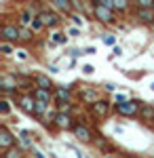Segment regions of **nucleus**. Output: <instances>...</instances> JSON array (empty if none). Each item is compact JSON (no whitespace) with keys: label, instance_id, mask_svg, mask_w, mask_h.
<instances>
[{"label":"nucleus","instance_id":"423d86ee","mask_svg":"<svg viewBox=\"0 0 154 158\" xmlns=\"http://www.w3.org/2000/svg\"><path fill=\"white\" fill-rule=\"evenodd\" d=\"M108 108H110V106H108V101H104V99H97V101H93V106H91L95 116H106Z\"/></svg>","mask_w":154,"mask_h":158},{"label":"nucleus","instance_id":"412c9836","mask_svg":"<svg viewBox=\"0 0 154 158\" xmlns=\"http://www.w3.org/2000/svg\"><path fill=\"white\" fill-rule=\"evenodd\" d=\"M139 112H142V116L146 118V120H150V118H154V112H152V108H148V106H146V108H142Z\"/></svg>","mask_w":154,"mask_h":158},{"label":"nucleus","instance_id":"9b49d317","mask_svg":"<svg viewBox=\"0 0 154 158\" xmlns=\"http://www.w3.org/2000/svg\"><path fill=\"white\" fill-rule=\"evenodd\" d=\"M55 124H57L59 129H68V127H72L70 114H66V112H59V114H57V118H55Z\"/></svg>","mask_w":154,"mask_h":158},{"label":"nucleus","instance_id":"c85d7f7f","mask_svg":"<svg viewBox=\"0 0 154 158\" xmlns=\"http://www.w3.org/2000/svg\"><path fill=\"white\" fill-rule=\"evenodd\" d=\"M84 74H93V65H91V63H84Z\"/></svg>","mask_w":154,"mask_h":158},{"label":"nucleus","instance_id":"4468645a","mask_svg":"<svg viewBox=\"0 0 154 158\" xmlns=\"http://www.w3.org/2000/svg\"><path fill=\"white\" fill-rule=\"evenodd\" d=\"M59 11H63V13H70L72 11V0H51Z\"/></svg>","mask_w":154,"mask_h":158},{"label":"nucleus","instance_id":"f704fd0d","mask_svg":"<svg viewBox=\"0 0 154 158\" xmlns=\"http://www.w3.org/2000/svg\"><path fill=\"white\" fill-rule=\"evenodd\" d=\"M19 2H30V0H19Z\"/></svg>","mask_w":154,"mask_h":158},{"label":"nucleus","instance_id":"c9c22d12","mask_svg":"<svg viewBox=\"0 0 154 158\" xmlns=\"http://www.w3.org/2000/svg\"><path fill=\"white\" fill-rule=\"evenodd\" d=\"M152 89H154V85H152Z\"/></svg>","mask_w":154,"mask_h":158},{"label":"nucleus","instance_id":"20e7f679","mask_svg":"<svg viewBox=\"0 0 154 158\" xmlns=\"http://www.w3.org/2000/svg\"><path fill=\"white\" fill-rule=\"evenodd\" d=\"M0 148H2V150L13 148V135L9 133V129H6V127H2V129H0Z\"/></svg>","mask_w":154,"mask_h":158},{"label":"nucleus","instance_id":"a878e982","mask_svg":"<svg viewBox=\"0 0 154 158\" xmlns=\"http://www.w3.org/2000/svg\"><path fill=\"white\" fill-rule=\"evenodd\" d=\"M0 110H2V116H9V112H11V106H9V101H2Z\"/></svg>","mask_w":154,"mask_h":158},{"label":"nucleus","instance_id":"aec40b11","mask_svg":"<svg viewBox=\"0 0 154 158\" xmlns=\"http://www.w3.org/2000/svg\"><path fill=\"white\" fill-rule=\"evenodd\" d=\"M51 42H55V44H63V42H66V36L59 34V32H55V34H51Z\"/></svg>","mask_w":154,"mask_h":158},{"label":"nucleus","instance_id":"b1692460","mask_svg":"<svg viewBox=\"0 0 154 158\" xmlns=\"http://www.w3.org/2000/svg\"><path fill=\"white\" fill-rule=\"evenodd\" d=\"M0 51H2V53H4V55H11V53H13L11 44H9V42H6V40H4V42H2V44H0Z\"/></svg>","mask_w":154,"mask_h":158},{"label":"nucleus","instance_id":"a211bd4d","mask_svg":"<svg viewBox=\"0 0 154 158\" xmlns=\"http://www.w3.org/2000/svg\"><path fill=\"white\" fill-rule=\"evenodd\" d=\"M4 158H21V150L19 148H9V150H4Z\"/></svg>","mask_w":154,"mask_h":158},{"label":"nucleus","instance_id":"2eb2a0df","mask_svg":"<svg viewBox=\"0 0 154 158\" xmlns=\"http://www.w3.org/2000/svg\"><path fill=\"white\" fill-rule=\"evenodd\" d=\"M137 15L143 21H154V9H137Z\"/></svg>","mask_w":154,"mask_h":158},{"label":"nucleus","instance_id":"4be33fe9","mask_svg":"<svg viewBox=\"0 0 154 158\" xmlns=\"http://www.w3.org/2000/svg\"><path fill=\"white\" fill-rule=\"evenodd\" d=\"M129 6V0H114V9H118V11H125Z\"/></svg>","mask_w":154,"mask_h":158},{"label":"nucleus","instance_id":"c756f323","mask_svg":"<svg viewBox=\"0 0 154 158\" xmlns=\"http://www.w3.org/2000/svg\"><path fill=\"white\" fill-rule=\"evenodd\" d=\"M112 55H122V49H120V47H114V49H112Z\"/></svg>","mask_w":154,"mask_h":158},{"label":"nucleus","instance_id":"f8f14e48","mask_svg":"<svg viewBox=\"0 0 154 158\" xmlns=\"http://www.w3.org/2000/svg\"><path fill=\"white\" fill-rule=\"evenodd\" d=\"M34 17H38V15H34V13H30V11L21 13V15H19V25H21V27H32Z\"/></svg>","mask_w":154,"mask_h":158},{"label":"nucleus","instance_id":"72a5a7b5","mask_svg":"<svg viewBox=\"0 0 154 158\" xmlns=\"http://www.w3.org/2000/svg\"><path fill=\"white\" fill-rule=\"evenodd\" d=\"M34 156H36V158H45L42 154H40V152H36V150H34Z\"/></svg>","mask_w":154,"mask_h":158},{"label":"nucleus","instance_id":"473e14b6","mask_svg":"<svg viewBox=\"0 0 154 158\" xmlns=\"http://www.w3.org/2000/svg\"><path fill=\"white\" fill-rule=\"evenodd\" d=\"M114 42V36H106V44H112Z\"/></svg>","mask_w":154,"mask_h":158},{"label":"nucleus","instance_id":"9d476101","mask_svg":"<svg viewBox=\"0 0 154 158\" xmlns=\"http://www.w3.org/2000/svg\"><path fill=\"white\" fill-rule=\"evenodd\" d=\"M53 95H55V93H51V89H40V86H38V89L34 91V99H38V101H47V103L51 101Z\"/></svg>","mask_w":154,"mask_h":158},{"label":"nucleus","instance_id":"f3484780","mask_svg":"<svg viewBox=\"0 0 154 158\" xmlns=\"http://www.w3.org/2000/svg\"><path fill=\"white\" fill-rule=\"evenodd\" d=\"M45 27H47V25H45V21H42L40 15H38V17H34V21H32V27H30V30H32V32H40V30H45Z\"/></svg>","mask_w":154,"mask_h":158},{"label":"nucleus","instance_id":"5701e85b","mask_svg":"<svg viewBox=\"0 0 154 158\" xmlns=\"http://www.w3.org/2000/svg\"><path fill=\"white\" fill-rule=\"evenodd\" d=\"M21 40H32V30L30 27H21Z\"/></svg>","mask_w":154,"mask_h":158},{"label":"nucleus","instance_id":"f257e3e1","mask_svg":"<svg viewBox=\"0 0 154 158\" xmlns=\"http://www.w3.org/2000/svg\"><path fill=\"white\" fill-rule=\"evenodd\" d=\"M2 36L6 42H17V40H21V27H17V25H4L2 27Z\"/></svg>","mask_w":154,"mask_h":158},{"label":"nucleus","instance_id":"cd10ccee","mask_svg":"<svg viewBox=\"0 0 154 158\" xmlns=\"http://www.w3.org/2000/svg\"><path fill=\"white\" fill-rule=\"evenodd\" d=\"M84 97H87V99H93V101H97V99H95V93H93V91H84V93H83V99Z\"/></svg>","mask_w":154,"mask_h":158},{"label":"nucleus","instance_id":"1a4fd4ad","mask_svg":"<svg viewBox=\"0 0 154 158\" xmlns=\"http://www.w3.org/2000/svg\"><path fill=\"white\" fill-rule=\"evenodd\" d=\"M19 106H21L28 114H36V99H32V97H21V99H19Z\"/></svg>","mask_w":154,"mask_h":158},{"label":"nucleus","instance_id":"bb28decb","mask_svg":"<svg viewBox=\"0 0 154 158\" xmlns=\"http://www.w3.org/2000/svg\"><path fill=\"white\" fill-rule=\"evenodd\" d=\"M114 99H116V106H120V103H125V101H129V99L125 97V95H118V93H116V97H114Z\"/></svg>","mask_w":154,"mask_h":158},{"label":"nucleus","instance_id":"7ed1b4c3","mask_svg":"<svg viewBox=\"0 0 154 158\" xmlns=\"http://www.w3.org/2000/svg\"><path fill=\"white\" fill-rule=\"evenodd\" d=\"M95 17L104 23H110L112 21V9H108L104 4H95Z\"/></svg>","mask_w":154,"mask_h":158},{"label":"nucleus","instance_id":"f03ea898","mask_svg":"<svg viewBox=\"0 0 154 158\" xmlns=\"http://www.w3.org/2000/svg\"><path fill=\"white\" fill-rule=\"evenodd\" d=\"M118 108V114H122V116H135L137 112H139V106L135 103V101H125V103H120V106H116Z\"/></svg>","mask_w":154,"mask_h":158},{"label":"nucleus","instance_id":"6ab92c4d","mask_svg":"<svg viewBox=\"0 0 154 158\" xmlns=\"http://www.w3.org/2000/svg\"><path fill=\"white\" fill-rule=\"evenodd\" d=\"M139 9H154V0H135Z\"/></svg>","mask_w":154,"mask_h":158},{"label":"nucleus","instance_id":"dca6fc26","mask_svg":"<svg viewBox=\"0 0 154 158\" xmlns=\"http://www.w3.org/2000/svg\"><path fill=\"white\" fill-rule=\"evenodd\" d=\"M36 82H38V86H40V89H53V82H51V78L42 76V74H38V76H36Z\"/></svg>","mask_w":154,"mask_h":158},{"label":"nucleus","instance_id":"6e6552de","mask_svg":"<svg viewBox=\"0 0 154 158\" xmlns=\"http://www.w3.org/2000/svg\"><path fill=\"white\" fill-rule=\"evenodd\" d=\"M53 93H55V99H57V103H59V106L70 101V93H68V89H66V86H57Z\"/></svg>","mask_w":154,"mask_h":158},{"label":"nucleus","instance_id":"2f4dec72","mask_svg":"<svg viewBox=\"0 0 154 158\" xmlns=\"http://www.w3.org/2000/svg\"><path fill=\"white\" fill-rule=\"evenodd\" d=\"M68 34H70V36H78V30H76V27H72V30L68 32Z\"/></svg>","mask_w":154,"mask_h":158},{"label":"nucleus","instance_id":"0eeeda50","mask_svg":"<svg viewBox=\"0 0 154 158\" xmlns=\"http://www.w3.org/2000/svg\"><path fill=\"white\" fill-rule=\"evenodd\" d=\"M0 85H2V91H4V93H11L13 89H17V78H13V76H2V82H0Z\"/></svg>","mask_w":154,"mask_h":158},{"label":"nucleus","instance_id":"393cba45","mask_svg":"<svg viewBox=\"0 0 154 158\" xmlns=\"http://www.w3.org/2000/svg\"><path fill=\"white\" fill-rule=\"evenodd\" d=\"M19 139L24 141V146H30V133H28V131H21V133H19Z\"/></svg>","mask_w":154,"mask_h":158},{"label":"nucleus","instance_id":"ddd939ff","mask_svg":"<svg viewBox=\"0 0 154 158\" xmlns=\"http://www.w3.org/2000/svg\"><path fill=\"white\" fill-rule=\"evenodd\" d=\"M74 135L80 139V141H91V131L87 127H74Z\"/></svg>","mask_w":154,"mask_h":158},{"label":"nucleus","instance_id":"7c9ffc66","mask_svg":"<svg viewBox=\"0 0 154 158\" xmlns=\"http://www.w3.org/2000/svg\"><path fill=\"white\" fill-rule=\"evenodd\" d=\"M72 19H74V23H76V25H80V23H83V19H80L78 15H72Z\"/></svg>","mask_w":154,"mask_h":158},{"label":"nucleus","instance_id":"39448f33","mask_svg":"<svg viewBox=\"0 0 154 158\" xmlns=\"http://www.w3.org/2000/svg\"><path fill=\"white\" fill-rule=\"evenodd\" d=\"M38 15H40V19L45 21V25H47V27H55V25L59 23V17H57L55 13H49V11H40V13H38Z\"/></svg>","mask_w":154,"mask_h":158}]
</instances>
